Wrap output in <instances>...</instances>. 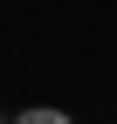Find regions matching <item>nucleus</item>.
<instances>
[{"mask_svg":"<svg viewBox=\"0 0 117 124\" xmlns=\"http://www.w3.org/2000/svg\"><path fill=\"white\" fill-rule=\"evenodd\" d=\"M14 124H76V117H69V110H48V103H35V110H21Z\"/></svg>","mask_w":117,"mask_h":124,"instance_id":"nucleus-1","label":"nucleus"}]
</instances>
